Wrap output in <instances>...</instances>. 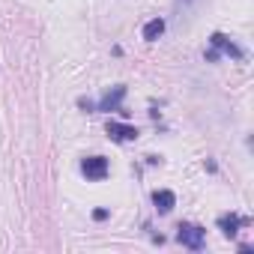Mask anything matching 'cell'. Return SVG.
Wrapping results in <instances>:
<instances>
[{
	"label": "cell",
	"instance_id": "cell-6",
	"mask_svg": "<svg viewBox=\"0 0 254 254\" xmlns=\"http://www.w3.org/2000/svg\"><path fill=\"white\" fill-rule=\"evenodd\" d=\"M162 33H165V21H162V18H153V21L144 27V39H147V42H156Z\"/></svg>",
	"mask_w": 254,
	"mask_h": 254
},
{
	"label": "cell",
	"instance_id": "cell-4",
	"mask_svg": "<svg viewBox=\"0 0 254 254\" xmlns=\"http://www.w3.org/2000/svg\"><path fill=\"white\" fill-rule=\"evenodd\" d=\"M153 203H156V209H159V212H171V209H174V203H177V197H174V191H165V189H162V191H156V194H153Z\"/></svg>",
	"mask_w": 254,
	"mask_h": 254
},
{
	"label": "cell",
	"instance_id": "cell-7",
	"mask_svg": "<svg viewBox=\"0 0 254 254\" xmlns=\"http://www.w3.org/2000/svg\"><path fill=\"white\" fill-rule=\"evenodd\" d=\"M212 45H215V48H221V51H227V54H233V57H239V54H242V51H239L236 45H230L221 33H215V36H212Z\"/></svg>",
	"mask_w": 254,
	"mask_h": 254
},
{
	"label": "cell",
	"instance_id": "cell-1",
	"mask_svg": "<svg viewBox=\"0 0 254 254\" xmlns=\"http://www.w3.org/2000/svg\"><path fill=\"white\" fill-rule=\"evenodd\" d=\"M81 171H84L87 180H105V177H108V159H102V156H90V159L81 162Z\"/></svg>",
	"mask_w": 254,
	"mask_h": 254
},
{
	"label": "cell",
	"instance_id": "cell-8",
	"mask_svg": "<svg viewBox=\"0 0 254 254\" xmlns=\"http://www.w3.org/2000/svg\"><path fill=\"white\" fill-rule=\"evenodd\" d=\"M123 93H126L123 87H114V96L108 93V96L102 99V111H111V108H117V105H120V99H123Z\"/></svg>",
	"mask_w": 254,
	"mask_h": 254
},
{
	"label": "cell",
	"instance_id": "cell-5",
	"mask_svg": "<svg viewBox=\"0 0 254 254\" xmlns=\"http://www.w3.org/2000/svg\"><path fill=\"white\" fill-rule=\"evenodd\" d=\"M239 224H245V218H239V215H221V218H218V227H221L227 236H233V233L239 230Z\"/></svg>",
	"mask_w": 254,
	"mask_h": 254
},
{
	"label": "cell",
	"instance_id": "cell-3",
	"mask_svg": "<svg viewBox=\"0 0 254 254\" xmlns=\"http://www.w3.org/2000/svg\"><path fill=\"white\" fill-rule=\"evenodd\" d=\"M108 135H111L114 141H135V138H138V129H135V126H126V123L111 120V123H108Z\"/></svg>",
	"mask_w": 254,
	"mask_h": 254
},
{
	"label": "cell",
	"instance_id": "cell-2",
	"mask_svg": "<svg viewBox=\"0 0 254 254\" xmlns=\"http://www.w3.org/2000/svg\"><path fill=\"white\" fill-rule=\"evenodd\" d=\"M180 242H183L186 248H191V251H200V248H203V227H197V224H183V227H180Z\"/></svg>",
	"mask_w": 254,
	"mask_h": 254
}]
</instances>
